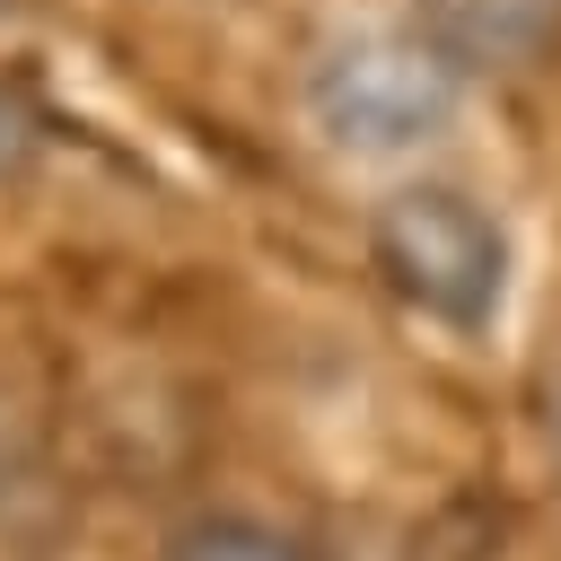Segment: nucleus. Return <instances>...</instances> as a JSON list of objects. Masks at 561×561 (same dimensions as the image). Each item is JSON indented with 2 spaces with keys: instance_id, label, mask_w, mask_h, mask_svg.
<instances>
[{
  "instance_id": "f03ea898",
  "label": "nucleus",
  "mask_w": 561,
  "mask_h": 561,
  "mask_svg": "<svg viewBox=\"0 0 561 561\" xmlns=\"http://www.w3.org/2000/svg\"><path fill=\"white\" fill-rule=\"evenodd\" d=\"M368 263L412 316L447 333H482L508 298V228L465 184H394L368 210Z\"/></svg>"
},
{
  "instance_id": "f257e3e1",
  "label": "nucleus",
  "mask_w": 561,
  "mask_h": 561,
  "mask_svg": "<svg viewBox=\"0 0 561 561\" xmlns=\"http://www.w3.org/2000/svg\"><path fill=\"white\" fill-rule=\"evenodd\" d=\"M298 105L316 123L324 149L342 158H421L456 105H465V70L421 35V26H333L316 53H307V79H298Z\"/></svg>"
},
{
  "instance_id": "39448f33",
  "label": "nucleus",
  "mask_w": 561,
  "mask_h": 561,
  "mask_svg": "<svg viewBox=\"0 0 561 561\" xmlns=\"http://www.w3.org/2000/svg\"><path fill=\"white\" fill-rule=\"evenodd\" d=\"M543 430H552V465H561V368H552V386H543Z\"/></svg>"
},
{
  "instance_id": "20e7f679",
  "label": "nucleus",
  "mask_w": 561,
  "mask_h": 561,
  "mask_svg": "<svg viewBox=\"0 0 561 561\" xmlns=\"http://www.w3.org/2000/svg\"><path fill=\"white\" fill-rule=\"evenodd\" d=\"M158 561H316L298 535H280L272 517H245V508H202V517H184L167 543H158Z\"/></svg>"
},
{
  "instance_id": "7ed1b4c3",
  "label": "nucleus",
  "mask_w": 561,
  "mask_h": 561,
  "mask_svg": "<svg viewBox=\"0 0 561 561\" xmlns=\"http://www.w3.org/2000/svg\"><path fill=\"white\" fill-rule=\"evenodd\" d=\"M412 26L456 70H517L552 44L561 0H412Z\"/></svg>"
}]
</instances>
